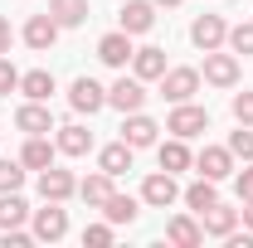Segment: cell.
Listing matches in <instances>:
<instances>
[{"mask_svg":"<svg viewBox=\"0 0 253 248\" xmlns=\"http://www.w3.org/2000/svg\"><path fill=\"white\" fill-rule=\"evenodd\" d=\"M39 244H59L63 234H68V209H63L59 200H44V209H34V229H30Z\"/></svg>","mask_w":253,"mask_h":248,"instance_id":"6da1fadb","label":"cell"},{"mask_svg":"<svg viewBox=\"0 0 253 248\" xmlns=\"http://www.w3.org/2000/svg\"><path fill=\"white\" fill-rule=\"evenodd\" d=\"M166 131L170 136H200V131H210V112L205 107H195V102H175V112L166 117Z\"/></svg>","mask_w":253,"mask_h":248,"instance_id":"7a4b0ae2","label":"cell"},{"mask_svg":"<svg viewBox=\"0 0 253 248\" xmlns=\"http://www.w3.org/2000/svg\"><path fill=\"white\" fill-rule=\"evenodd\" d=\"M200 93V68H166L161 73V97L166 102H190Z\"/></svg>","mask_w":253,"mask_h":248,"instance_id":"3957f363","label":"cell"},{"mask_svg":"<svg viewBox=\"0 0 253 248\" xmlns=\"http://www.w3.org/2000/svg\"><path fill=\"white\" fill-rule=\"evenodd\" d=\"M107 102H112V107H117V112H141V107H146V83H141V78H136V73H131V78H117V83H112V88H107Z\"/></svg>","mask_w":253,"mask_h":248,"instance_id":"277c9868","label":"cell"},{"mask_svg":"<svg viewBox=\"0 0 253 248\" xmlns=\"http://www.w3.org/2000/svg\"><path fill=\"white\" fill-rule=\"evenodd\" d=\"M68 107L93 117V112H102V107H107V88H102L97 78H73V88H68Z\"/></svg>","mask_w":253,"mask_h":248,"instance_id":"5b68a950","label":"cell"},{"mask_svg":"<svg viewBox=\"0 0 253 248\" xmlns=\"http://www.w3.org/2000/svg\"><path fill=\"white\" fill-rule=\"evenodd\" d=\"M224 39H229V25H224L219 15H200V20L190 25V44H195L200 54H210V49H219Z\"/></svg>","mask_w":253,"mask_h":248,"instance_id":"8992f818","label":"cell"},{"mask_svg":"<svg viewBox=\"0 0 253 248\" xmlns=\"http://www.w3.org/2000/svg\"><path fill=\"white\" fill-rule=\"evenodd\" d=\"M205 83H214V88H234V83H239V54H219V49H210V54H205Z\"/></svg>","mask_w":253,"mask_h":248,"instance_id":"52a82bcc","label":"cell"},{"mask_svg":"<svg viewBox=\"0 0 253 248\" xmlns=\"http://www.w3.org/2000/svg\"><path fill=\"white\" fill-rule=\"evenodd\" d=\"M195 165H200V175H205V180H214V185H219V180L234 175V151H229V146H205V151L195 156Z\"/></svg>","mask_w":253,"mask_h":248,"instance_id":"ba28073f","label":"cell"},{"mask_svg":"<svg viewBox=\"0 0 253 248\" xmlns=\"http://www.w3.org/2000/svg\"><path fill=\"white\" fill-rule=\"evenodd\" d=\"M141 200H146L151 209H166V205H175V200H180V185H175V175H170V170H156V175H146V185H141Z\"/></svg>","mask_w":253,"mask_h":248,"instance_id":"9c48e42d","label":"cell"},{"mask_svg":"<svg viewBox=\"0 0 253 248\" xmlns=\"http://www.w3.org/2000/svg\"><path fill=\"white\" fill-rule=\"evenodd\" d=\"M131 54H136V49H131V34H126V30H112V34L97 39V59L107 63V68H126Z\"/></svg>","mask_w":253,"mask_h":248,"instance_id":"30bf717a","label":"cell"},{"mask_svg":"<svg viewBox=\"0 0 253 248\" xmlns=\"http://www.w3.org/2000/svg\"><path fill=\"white\" fill-rule=\"evenodd\" d=\"M15 126H20L25 136H49V131H54V112H49V102H25V107L15 112Z\"/></svg>","mask_w":253,"mask_h":248,"instance_id":"8fae6325","label":"cell"},{"mask_svg":"<svg viewBox=\"0 0 253 248\" xmlns=\"http://www.w3.org/2000/svg\"><path fill=\"white\" fill-rule=\"evenodd\" d=\"M39 195L44 200H68V195H78V180H73V170H59V165H44L39 170Z\"/></svg>","mask_w":253,"mask_h":248,"instance_id":"7c38bea8","label":"cell"},{"mask_svg":"<svg viewBox=\"0 0 253 248\" xmlns=\"http://www.w3.org/2000/svg\"><path fill=\"white\" fill-rule=\"evenodd\" d=\"M117 20H122L126 34H146L156 25V0H126L122 10H117Z\"/></svg>","mask_w":253,"mask_h":248,"instance_id":"4fadbf2b","label":"cell"},{"mask_svg":"<svg viewBox=\"0 0 253 248\" xmlns=\"http://www.w3.org/2000/svg\"><path fill=\"white\" fill-rule=\"evenodd\" d=\"M54 39H59V20L44 10V15H30V25H25V44H30L34 54H44V49H54Z\"/></svg>","mask_w":253,"mask_h":248,"instance_id":"5bb4252c","label":"cell"},{"mask_svg":"<svg viewBox=\"0 0 253 248\" xmlns=\"http://www.w3.org/2000/svg\"><path fill=\"white\" fill-rule=\"evenodd\" d=\"M156 131H161V126L151 122V117H141V112H126V122H122V141L131 146V151H141V146H156Z\"/></svg>","mask_w":253,"mask_h":248,"instance_id":"9a60e30c","label":"cell"},{"mask_svg":"<svg viewBox=\"0 0 253 248\" xmlns=\"http://www.w3.org/2000/svg\"><path fill=\"white\" fill-rule=\"evenodd\" d=\"M131 73H136L141 83H161V73H166V49H156V44L136 49V54H131Z\"/></svg>","mask_w":253,"mask_h":248,"instance_id":"2e32d148","label":"cell"},{"mask_svg":"<svg viewBox=\"0 0 253 248\" xmlns=\"http://www.w3.org/2000/svg\"><path fill=\"white\" fill-rule=\"evenodd\" d=\"M156 161H161V170H170V175L195 165V156H190L185 136H170V141H161V146H156Z\"/></svg>","mask_w":253,"mask_h":248,"instance_id":"e0dca14e","label":"cell"},{"mask_svg":"<svg viewBox=\"0 0 253 248\" xmlns=\"http://www.w3.org/2000/svg\"><path fill=\"white\" fill-rule=\"evenodd\" d=\"M20 93L30 102H49V93H59V83L49 68H30V73H20Z\"/></svg>","mask_w":253,"mask_h":248,"instance_id":"ac0fdd59","label":"cell"},{"mask_svg":"<svg viewBox=\"0 0 253 248\" xmlns=\"http://www.w3.org/2000/svg\"><path fill=\"white\" fill-rule=\"evenodd\" d=\"M97 170H107L112 180H117V175H126V170H131V146H126V141L102 146V151H97Z\"/></svg>","mask_w":253,"mask_h":248,"instance_id":"d6986e66","label":"cell"},{"mask_svg":"<svg viewBox=\"0 0 253 248\" xmlns=\"http://www.w3.org/2000/svg\"><path fill=\"white\" fill-rule=\"evenodd\" d=\"M200 219H205V224H200L205 234H214V239H229V234H234V224H239V209H229V205H210Z\"/></svg>","mask_w":253,"mask_h":248,"instance_id":"ffe728a7","label":"cell"},{"mask_svg":"<svg viewBox=\"0 0 253 248\" xmlns=\"http://www.w3.org/2000/svg\"><path fill=\"white\" fill-rule=\"evenodd\" d=\"M88 0H49V15L59 20V30H78L83 20H88Z\"/></svg>","mask_w":253,"mask_h":248,"instance_id":"44dd1931","label":"cell"},{"mask_svg":"<svg viewBox=\"0 0 253 248\" xmlns=\"http://www.w3.org/2000/svg\"><path fill=\"white\" fill-rule=\"evenodd\" d=\"M59 151H63V156H88V151H93V131H88V126H78V122L59 126Z\"/></svg>","mask_w":253,"mask_h":248,"instance_id":"7402d4cb","label":"cell"},{"mask_svg":"<svg viewBox=\"0 0 253 248\" xmlns=\"http://www.w3.org/2000/svg\"><path fill=\"white\" fill-rule=\"evenodd\" d=\"M166 239H170L175 248H195L200 239H205V229H200V224H195L190 214H175L170 224H166Z\"/></svg>","mask_w":253,"mask_h":248,"instance_id":"603a6c76","label":"cell"},{"mask_svg":"<svg viewBox=\"0 0 253 248\" xmlns=\"http://www.w3.org/2000/svg\"><path fill=\"white\" fill-rule=\"evenodd\" d=\"M54 141L49 136H30L25 141V151H20V161H25V170H44V165H54Z\"/></svg>","mask_w":253,"mask_h":248,"instance_id":"cb8c5ba5","label":"cell"},{"mask_svg":"<svg viewBox=\"0 0 253 248\" xmlns=\"http://www.w3.org/2000/svg\"><path fill=\"white\" fill-rule=\"evenodd\" d=\"M34 209L20 200V190H10V195H0V229H25V219Z\"/></svg>","mask_w":253,"mask_h":248,"instance_id":"d4e9b609","label":"cell"},{"mask_svg":"<svg viewBox=\"0 0 253 248\" xmlns=\"http://www.w3.org/2000/svg\"><path fill=\"white\" fill-rule=\"evenodd\" d=\"M78 195H83V205L102 209V205H107V195H112V175H107V170H97V175H88V180H78Z\"/></svg>","mask_w":253,"mask_h":248,"instance_id":"484cf974","label":"cell"},{"mask_svg":"<svg viewBox=\"0 0 253 248\" xmlns=\"http://www.w3.org/2000/svg\"><path fill=\"white\" fill-rule=\"evenodd\" d=\"M102 219H107L112 229H117V224H131V219H136V200L112 190V195H107V205H102Z\"/></svg>","mask_w":253,"mask_h":248,"instance_id":"4316f807","label":"cell"},{"mask_svg":"<svg viewBox=\"0 0 253 248\" xmlns=\"http://www.w3.org/2000/svg\"><path fill=\"white\" fill-rule=\"evenodd\" d=\"M185 205L195 209V214H205L210 205H219V190H214V180H205V175H200V180L185 190Z\"/></svg>","mask_w":253,"mask_h":248,"instance_id":"83f0119b","label":"cell"},{"mask_svg":"<svg viewBox=\"0 0 253 248\" xmlns=\"http://www.w3.org/2000/svg\"><path fill=\"white\" fill-rule=\"evenodd\" d=\"M224 44H229V54H244V59H253V25H234Z\"/></svg>","mask_w":253,"mask_h":248,"instance_id":"f1b7e54d","label":"cell"},{"mask_svg":"<svg viewBox=\"0 0 253 248\" xmlns=\"http://www.w3.org/2000/svg\"><path fill=\"white\" fill-rule=\"evenodd\" d=\"M25 185V161H0V195Z\"/></svg>","mask_w":253,"mask_h":248,"instance_id":"f546056e","label":"cell"},{"mask_svg":"<svg viewBox=\"0 0 253 248\" xmlns=\"http://www.w3.org/2000/svg\"><path fill=\"white\" fill-rule=\"evenodd\" d=\"M229 151H234V161H253V126H239L229 136Z\"/></svg>","mask_w":253,"mask_h":248,"instance_id":"4dcf8cb0","label":"cell"},{"mask_svg":"<svg viewBox=\"0 0 253 248\" xmlns=\"http://www.w3.org/2000/svg\"><path fill=\"white\" fill-rule=\"evenodd\" d=\"M10 93H20V68L0 54V97H10Z\"/></svg>","mask_w":253,"mask_h":248,"instance_id":"1f68e13d","label":"cell"},{"mask_svg":"<svg viewBox=\"0 0 253 248\" xmlns=\"http://www.w3.org/2000/svg\"><path fill=\"white\" fill-rule=\"evenodd\" d=\"M234 122L253 126V93H234Z\"/></svg>","mask_w":253,"mask_h":248,"instance_id":"d6a6232c","label":"cell"},{"mask_svg":"<svg viewBox=\"0 0 253 248\" xmlns=\"http://www.w3.org/2000/svg\"><path fill=\"white\" fill-rule=\"evenodd\" d=\"M83 244L107 248V244H112V224H88V229H83Z\"/></svg>","mask_w":253,"mask_h":248,"instance_id":"836d02e7","label":"cell"},{"mask_svg":"<svg viewBox=\"0 0 253 248\" xmlns=\"http://www.w3.org/2000/svg\"><path fill=\"white\" fill-rule=\"evenodd\" d=\"M234 190H239V205H244V200H253V161L234 175Z\"/></svg>","mask_w":253,"mask_h":248,"instance_id":"e575fe53","label":"cell"},{"mask_svg":"<svg viewBox=\"0 0 253 248\" xmlns=\"http://www.w3.org/2000/svg\"><path fill=\"white\" fill-rule=\"evenodd\" d=\"M34 244V234H25V229H5V248H25Z\"/></svg>","mask_w":253,"mask_h":248,"instance_id":"d590c367","label":"cell"},{"mask_svg":"<svg viewBox=\"0 0 253 248\" xmlns=\"http://www.w3.org/2000/svg\"><path fill=\"white\" fill-rule=\"evenodd\" d=\"M10 39H15V34H10V20L0 15V54H10Z\"/></svg>","mask_w":253,"mask_h":248,"instance_id":"8d00e7d4","label":"cell"},{"mask_svg":"<svg viewBox=\"0 0 253 248\" xmlns=\"http://www.w3.org/2000/svg\"><path fill=\"white\" fill-rule=\"evenodd\" d=\"M244 224H249V234H253V200H244Z\"/></svg>","mask_w":253,"mask_h":248,"instance_id":"74e56055","label":"cell"},{"mask_svg":"<svg viewBox=\"0 0 253 248\" xmlns=\"http://www.w3.org/2000/svg\"><path fill=\"white\" fill-rule=\"evenodd\" d=\"M156 5H166V10H175V5H180V0H156Z\"/></svg>","mask_w":253,"mask_h":248,"instance_id":"f35d334b","label":"cell"}]
</instances>
